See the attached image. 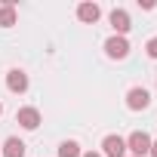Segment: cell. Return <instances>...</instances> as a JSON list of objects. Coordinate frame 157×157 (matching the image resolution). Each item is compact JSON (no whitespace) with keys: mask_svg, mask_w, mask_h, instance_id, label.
Segmentation results:
<instances>
[{"mask_svg":"<svg viewBox=\"0 0 157 157\" xmlns=\"http://www.w3.org/2000/svg\"><path fill=\"white\" fill-rule=\"evenodd\" d=\"M126 148L132 151V157H145V154L151 151V136H148V132H132V136L126 139Z\"/></svg>","mask_w":157,"mask_h":157,"instance_id":"6da1fadb","label":"cell"},{"mask_svg":"<svg viewBox=\"0 0 157 157\" xmlns=\"http://www.w3.org/2000/svg\"><path fill=\"white\" fill-rule=\"evenodd\" d=\"M102 157H126V139H120V136H105V142H102Z\"/></svg>","mask_w":157,"mask_h":157,"instance_id":"7a4b0ae2","label":"cell"},{"mask_svg":"<svg viewBox=\"0 0 157 157\" xmlns=\"http://www.w3.org/2000/svg\"><path fill=\"white\" fill-rule=\"evenodd\" d=\"M105 52H108V59H126V52H129V43H126V37H108L105 40Z\"/></svg>","mask_w":157,"mask_h":157,"instance_id":"3957f363","label":"cell"},{"mask_svg":"<svg viewBox=\"0 0 157 157\" xmlns=\"http://www.w3.org/2000/svg\"><path fill=\"white\" fill-rule=\"evenodd\" d=\"M148 102H151V96H148V90H142V86H132V90L126 93V105H129L132 111L148 108Z\"/></svg>","mask_w":157,"mask_h":157,"instance_id":"277c9868","label":"cell"},{"mask_svg":"<svg viewBox=\"0 0 157 157\" xmlns=\"http://www.w3.org/2000/svg\"><path fill=\"white\" fill-rule=\"evenodd\" d=\"M16 120H19L22 129H37V126H40V111H37V108H19Z\"/></svg>","mask_w":157,"mask_h":157,"instance_id":"5b68a950","label":"cell"},{"mask_svg":"<svg viewBox=\"0 0 157 157\" xmlns=\"http://www.w3.org/2000/svg\"><path fill=\"white\" fill-rule=\"evenodd\" d=\"M6 86H10V93H25L28 90V74L19 71V68H13L6 74Z\"/></svg>","mask_w":157,"mask_h":157,"instance_id":"8992f818","label":"cell"},{"mask_svg":"<svg viewBox=\"0 0 157 157\" xmlns=\"http://www.w3.org/2000/svg\"><path fill=\"white\" fill-rule=\"evenodd\" d=\"M108 22H111V28L117 31V37H123V34L129 31V13H126V10H114V13L108 16Z\"/></svg>","mask_w":157,"mask_h":157,"instance_id":"52a82bcc","label":"cell"},{"mask_svg":"<svg viewBox=\"0 0 157 157\" xmlns=\"http://www.w3.org/2000/svg\"><path fill=\"white\" fill-rule=\"evenodd\" d=\"M0 157H25V142L22 139H6L3 145H0Z\"/></svg>","mask_w":157,"mask_h":157,"instance_id":"ba28073f","label":"cell"},{"mask_svg":"<svg viewBox=\"0 0 157 157\" xmlns=\"http://www.w3.org/2000/svg\"><path fill=\"white\" fill-rule=\"evenodd\" d=\"M99 16H102V10H99L96 3H80V6H77V19L86 22V25H96Z\"/></svg>","mask_w":157,"mask_h":157,"instance_id":"9c48e42d","label":"cell"},{"mask_svg":"<svg viewBox=\"0 0 157 157\" xmlns=\"http://www.w3.org/2000/svg\"><path fill=\"white\" fill-rule=\"evenodd\" d=\"M10 25H16V3L13 0H6L0 6V28H10Z\"/></svg>","mask_w":157,"mask_h":157,"instance_id":"30bf717a","label":"cell"},{"mask_svg":"<svg viewBox=\"0 0 157 157\" xmlns=\"http://www.w3.org/2000/svg\"><path fill=\"white\" fill-rule=\"evenodd\" d=\"M59 157H80V145H77V142H62L59 145Z\"/></svg>","mask_w":157,"mask_h":157,"instance_id":"8fae6325","label":"cell"},{"mask_svg":"<svg viewBox=\"0 0 157 157\" xmlns=\"http://www.w3.org/2000/svg\"><path fill=\"white\" fill-rule=\"evenodd\" d=\"M145 49H148V56H151V59H157V37H151Z\"/></svg>","mask_w":157,"mask_h":157,"instance_id":"7c38bea8","label":"cell"},{"mask_svg":"<svg viewBox=\"0 0 157 157\" xmlns=\"http://www.w3.org/2000/svg\"><path fill=\"white\" fill-rule=\"evenodd\" d=\"M151 157H157V142H151V151H148Z\"/></svg>","mask_w":157,"mask_h":157,"instance_id":"4fadbf2b","label":"cell"},{"mask_svg":"<svg viewBox=\"0 0 157 157\" xmlns=\"http://www.w3.org/2000/svg\"><path fill=\"white\" fill-rule=\"evenodd\" d=\"M80 157H102V154H96V151H86V154H80Z\"/></svg>","mask_w":157,"mask_h":157,"instance_id":"5bb4252c","label":"cell"},{"mask_svg":"<svg viewBox=\"0 0 157 157\" xmlns=\"http://www.w3.org/2000/svg\"><path fill=\"white\" fill-rule=\"evenodd\" d=\"M0 111H3V105H0Z\"/></svg>","mask_w":157,"mask_h":157,"instance_id":"9a60e30c","label":"cell"}]
</instances>
